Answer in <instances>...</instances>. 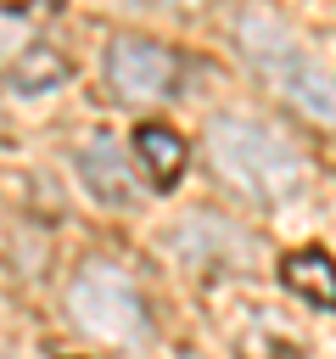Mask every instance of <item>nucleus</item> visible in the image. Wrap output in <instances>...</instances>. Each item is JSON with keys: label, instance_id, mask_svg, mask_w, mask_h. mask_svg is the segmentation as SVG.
Segmentation results:
<instances>
[{"label": "nucleus", "instance_id": "1", "mask_svg": "<svg viewBox=\"0 0 336 359\" xmlns=\"http://www.w3.org/2000/svg\"><path fill=\"white\" fill-rule=\"evenodd\" d=\"M207 163L246 202H286V196L302 191V157H297V146L286 135H274L269 123L241 118V112L207 123Z\"/></svg>", "mask_w": 336, "mask_h": 359}, {"label": "nucleus", "instance_id": "2", "mask_svg": "<svg viewBox=\"0 0 336 359\" xmlns=\"http://www.w3.org/2000/svg\"><path fill=\"white\" fill-rule=\"evenodd\" d=\"M235 45H241V56L252 62V73H258L274 95H286L297 112H308V118H319V123H336V90H330V79L319 73L314 50L291 34L286 17L263 11V6H246V11L235 17Z\"/></svg>", "mask_w": 336, "mask_h": 359}, {"label": "nucleus", "instance_id": "3", "mask_svg": "<svg viewBox=\"0 0 336 359\" xmlns=\"http://www.w3.org/2000/svg\"><path fill=\"white\" fill-rule=\"evenodd\" d=\"M67 314L78 331H90L95 342H112V348H134L151 337L146 297L134 292V280L118 264H84L67 280Z\"/></svg>", "mask_w": 336, "mask_h": 359}, {"label": "nucleus", "instance_id": "4", "mask_svg": "<svg viewBox=\"0 0 336 359\" xmlns=\"http://www.w3.org/2000/svg\"><path fill=\"white\" fill-rule=\"evenodd\" d=\"M174 79H179V62L168 45L140 39V34H118L106 45V84L123 101H162L174 95Z\"/></svg>", "mask_w": 336, "mask_h": 359}, {"label": "nucleus", "instance_id": "5", "mask_svg": "<svg viewBox=\"0 0 336 359\" xmlns=\"http://www.w3.org/2000/svg\"><path fill=\"white\" fill-rule=\"evenodd\" d=\"M162 252L179 258L185 269H235L246 264V236L230 224V219H213V213H190L185 224H174L162 236Z\"/></svg>", "mask_w": 336, "mask_h": 359}, {"label": "nucleus", "instance_id": "6", "mask_svg": "<svg viewBox=\"0 0 336 359\" xmlns=\"http://www.w3.org/2000/svg\"><path fill=\"white\" fill-rule=\"evenodd\" d=\"M78 174H84V191L95 196V202H106V208H129L134 202V180H129V157H123V146L112 140V135H90L84 146H78Z\"/></svg>", "mask_w": 336, "mask_h": 359}, {"label": "nucleus", "instance_id": "7", "mask_svg": "<svg viewBox=\"0 0 336 359\" xmlns=\"http://www.w3.org/2000/svg\"><path fill=\"white\" fill-rule=\"evenodd\" d=\"M134 157H140L146 180L162 185V191L185 174V140H179L168 123H140V129H134Z\"/></svg>", "mask_w": 336, "mask_h": 359}, {"label": "nucleus", "instance_id": "8", "mask_svg": "<svg viewBox=\"0 0 336 359\" xmlns=\"http://www.w3.org/2000/svg\"><path fill=\"white\" fill-rule=\"evenodd\" d=\"M280 275H286V286H291L302 303H314V309H336V264H330V252L302 247V252L286 258Z\"/></svg>", "mask_w": 336, "mask_h": 359}, {"label": "nucleus", "instance_id": "9", "mask_svg": "<svg viewBox=\"0 0 336 359\" xmlns=\"http://www.w3.org/2000/svg\"><path fill=\"white\" fill-rule=\"evenodd\" d=\"M11 90H22V95H45V90H56L62 79H67V62L50 50V45H22L17 56H11Z\"/></svg>", "mask_w": 336, "mask_h": 359}, {"label": "nucleus", "instance_id": "10", "mask_svg": "<svg viewBox=\"0 0 336 359\" xmlns=\"http://www.w3.org/2000/svg\"><path fill=\"white\" fill-rule=\"evenodd\" d=\"M129 6H190V0H129Z\"/></svg>", "mask_w": 336, "mask_h": 359}, {"label": "nucleus", "instance_id": "11", "mask_svg": "<svg viewBox=\"0 0 336 359\" xmlns=\"http://www.w3.org/2000/svg\"><path fill=\"white\" fill-rule=\"evenodd\" d=\"M6 6H17V0H6Z\"/></svg>", "mask_w": 336, "mask_h": 359}]
</instances>
